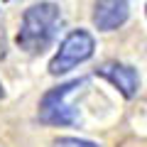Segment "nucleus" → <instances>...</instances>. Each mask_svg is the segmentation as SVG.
I'll use <instances>...</instances> for the list:
<instances>
[{"mask_svg": "<svg viewBox=\"0 0 147 147\" xmlns=\"http://www.w3.org/2000/svg\"><path fill=\"white\" fill-rule=\"evenodd\" d=\"M0 96H3V86H0Z\"/></svg>", "mask_w": 147, "mask_h": 147, "instance_id": "7", "label": "nucleus"}, {"mask_svg": "<svg viewBox=\"0 0 147 147\" xmlns=\"http://www.w3.org/2000/svg\"><path fill=\"white\" fill-rule=\"evenodd\" d=\"M52 147H98V145L96 142H88V140H79V137H61Z\"/></svg>", "mask_w": 147, "mask_h": 147, "instance_id": "6", "label": "nucleus"}, {"mask_svg": "<svg viewBox=\"0 0 147 147\" xmlns=\"http://www.w3.org/2000/svg\"><path fill=\"white\" fill-rule=\"evenodd\" d=\"M81 88H86V79H74V81H66V84L47 91L42 103H39V123L59 125V127L76 125L79 123V105L71 98Z\"/></svg>", "mask_w": 147, "mask_h": 147, "instance_id": "2", "label": "nucleus"}, {"mask_svg": "<svg viewBox=\"0 0 147 147\" xmlns=\"http://www.w3.org/2000/svg\"><path fill=\"white\" fill-rule=\"evenodd\" d=\"M130 15L127 0H96L93 5V25L103 32H113L123 27Z\"/></svg>", "mask_w": 147, "mask_h": 147, "instance_id": "5", "label": "nucleus"}, {"mask_svg": "<svg viewBox=\"0 0 147 147\" xmlns=\"http://www.w3.org/2000/svg\"><path fill=\"white\" fill-rule=\"evenodd\" d=\"M59 25H61V10L54 3L32 5L30 10H25L20 32H17L20 49L27 54H42L54 42Z\"/></svg>", "mask_w": 147, "mask_h": 147, "instance_id": "1", "label": "nucleus"}, {"mask_svg": "<svg viewBox=\"0 0 147 147\" xmlns=\"http://www.w3.org/2000/svg\"><path fill=\"white\" fill-rule=\"evenodd\" d=\"M98 76H103L105 81L115 86L125 98H135L137 91H140V74L135 71L132 66L127 64H118V61H110V64H103V66L96 69Z\"/></svg>", "mask_w": 147, "mask_h": 147, "instance_id": "4", "label": "nucleus"}, {"mask_svg": "<svg viewBox=\"0 0 147 147\" xmlns=\"http://www.w3.org/2000/svg\"><path fill=\"white\" fill-rule=\"evenodd\" d=\"M93 49H96V39H93L91 32H86V30L69 32L66 39L59 44L54 59L49 61V74L59 76V74H66L71 69H76L79 64L88 61L93 57Z\"/></svg>", "mask_w": 147, "mask_h": 147, "instance_id": "3", "label": "nucleus"}]
</instances>
